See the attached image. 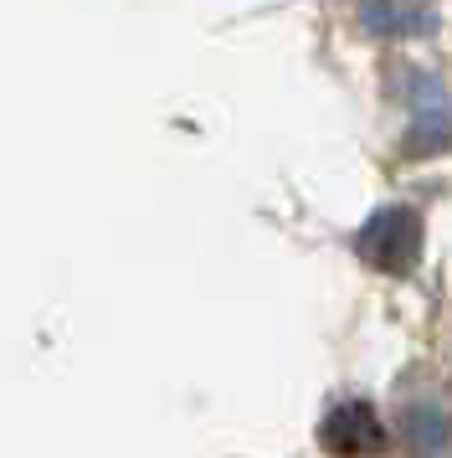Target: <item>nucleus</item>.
<instances>
[{"instance_id":"f257e3e1","label":"nucleus","mask_w":452,"mask_h":458,"mask_svg":"<svg viewBox=\"0 0 452 458\" xmlns=\"http://www.w3.org/2000/svg\"><path fill=\"white\" fill-rule=\"evenodd\" d=\"M355 248H360V258H365L370 268L411 273L416 252H422V222H416V211H406V207H386L360 227Z\"/></svg>"},{"instance_id":"f03ea898","label":"nucleus","mask_w":452,"mask_h":458,"mask_svg":"<svg viewBox=\"0 0 452 458\" xmlns=\"http://www.w3.org/2000/svg\"><path fill=\"white\" fill-rule=\"evenodd\" d=\"M381 443H386V428L370 402H339L319 422V448L334 458H370L381 454Z\"/></svg>"}]
</instances>
